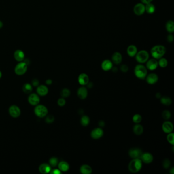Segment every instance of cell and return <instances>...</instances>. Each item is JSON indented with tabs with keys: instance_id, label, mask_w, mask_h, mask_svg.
<instances>
[{
	"instance_id": "cell-1",
	"label": "cell",
	"mask_w": 174,
	"mask_h": 174,
	"mask_svg": "<svg viewBox=\"0 0 174 174\" xmlns=\"http://www.w3.org/2000/svg\"><path fill=\"white\" fill-rule=\"evenodd\" d=\"M166 53V48L162 45H156L151 50L152 57L155 59L162 58Z\"/></svg>"
},
{
	"instance_id": "cell-2",
	"label": "cell",
	"mask_w": 174,
	"mask_h": 174,
	"mask_svg": "<svg viewBox=\"0 0 174 174\" xmlns=\"http://www.w3.org/2000/svg\"><path fill=\"white\" fill-rule=\"evenodd\" d=\"M143 162L140 158L133 159L128 165V170L132 173H136L141 171Z\"/></svg>"
},
{
	"instance_id": "cell-3",
	"label": "cell",
	"mask_w": 174,
	"mask_h": 174,
	"mask_svg": "<svg viewBox=\"0 0 174 174\" xmlns=\"http://www.w3.org/2000/svg\"><path fill=\"white\" fill-rule=\"evenodd\" d=\"M134 75L137 78L145 79L147 76V67L143 65H138L134 68Z\"/></svg>"
},
{
	"instance_id": "cell-4",
	"label": "cell",
	"mask_w": 174,
	"mask_h": 174,
	"mask_svg": "<svg viewBox=\"0 0 174 174\" xmlns=\"http://www.w3.org/2000/svg\"><path fill=\"white\" fill-rule=\"evenodd\" d=\"M136 60L139 63H146L149 58V54L147 51L141 50L137 52L135 55Z\"/></svg>"
},
{
	"instance_id": "cell-5",
	"label": "cell",
	"mask_w": 174,
	"mask_h": 174,
	"mask_svg": "<svg viewBox=\"0 0 174 174\" xmlns=\"http://www.w3.org/2000/svg\"><path fill=\"white\" fill-rule=\"evenodd\" d=\"M34 113L39 118H44L48 113L47 107L43 105H37L34 109Z\"/></svg>"
},
{
	"instance_id": "cell-6",
	"label": "cell",
	"mask_w": 174,
	"mask_h": 174,
	"mask_svg": "<svg viewBox=\"0 0 174 174\" xmlns=\"http://www.w3.org/2000/svg\"><path fill=\"white\" fill-rule=\"evenodd\" d=\"M27 70V63L24 62H20L16 65L14 71L16 75L21 76L26 73Z\"/></svg>"
},
{
	"instance_id": "cell-7",
	"label": "cell",
	"mask_w": 174,
	"mask_h": 174,
	"mask_svg": "<svg viewBox=\"0 0 174 174\" xmlns=\"http://www.w3.org/2000/svg\"><path fill=\"white\" fill-rule=\"evenodd\" d=\"M143 152L139 148H131L129 151V155L132 159L140 158Z\"/></svg>"
},
{
	"instance_id": "cell-8",
	"label": "cell",
	"mask_w": 174,
	"mask_h": 174,
	"mask_svg": "<svg viewBox=\"0 0 174 174\" xmlns=\"http://www.w3.org/2000/svg\"><path fill=\"white\" fill-rule=\"evenodd\" d=\"M9 113L12 118H16L20 116L21 111L16 105H12L9 108Z\"/></svg>"
},
{
	"instance_id": "cell-9",
	"label": "cell",
	"mask_w": 174,
	"mask_h": 174,
	"mask_svg": "<svg viewBox=\"0 0 174 174\" xmlns=\"http://www.w3.org/2000/svg\"><path fill=\"white\" fill-rule=\"evenodd\" d=\"M134 14L137 16H141L145 12V5L143 3H137L133 8Z\"/></svg>"
},
{
	"instance_id": "cell-10",
	"label": "cell",
	"mask_w": 174,
	"mask_h": 174,
	"mask_svg": "<svg viewBox=\"0 0 174 174\" xmlns=\"http://www.w3.org/2000/svg\"><path fill=\"white\" fill-rule=\"evenodd\" d=\"M104 131L101 128H97L92 130L90 133V136L92 139H98L103 136Z\"/></svg>"
},
{
	"instance_id": "cell-11",
	"label": "cell",
	"mask_w": 174,
	"mask_h": 174,
	"mask_svg": "<svg viewBox=\"0 0 174 174\" xmlns=\"http://www.w3.org/2000/svg\"><path fill=\"white\" fill-rule=\"evenodd\" d=\"M146 63V67L147 69L150 71L155 70L158 66V61H157V59L154 58L148 60Z\"/></svg>"
},
{
	"instance_id": "cell-12",
	"label": "cell",
	"mask_w": 174,
	"mask_h": 174,
	"mask_svg": "<svg viewBox=\"0 0 174 174\" xmlns=\"http://www.w3.org/2000/svg\"><path fill=\"white\" fill-rule=\"evenodd\" d=\"M28 100L30 104L32 106H36L40 102V98L38 94L33 93L29 96Z\"/></svg>"
},
{
	"instance_id": "cell-13",
	"label": "cell",
	"mask_w": 174,
	"mask_h": 174,
	"mask_svg": "<svg viewBox=\"0 0 174 174\" xmlns=\"http://www.w3.org/2000/svg\"><path fill=\"white\" fill-rule=\"evenodd\" d=\"M145 80L149 84L153 85L156 83L158 81V76L156 74L151 73L145 77Z\"/></svg>"
},
{
	"instance_id": "cell-14",
	"label": "cell",
	"mask_w": 174,
	"mask_h": 174,
	"mask_svg": "<svg viewBox=\"0 0 174 174\" xmlns=\"http://www.w3.org/2000/svg\"><path fill=\"white\" fill-rule=\"evenodd\" d=\"M141 159L142 162L146 164L152 163L154 159L152 154L150 153H143L141 156Z\"/></svg>"
},
{
	"instance_id": "cell-15",
	"label": "cell",
	"mask_w": 174,
	"mask_h": 174,
	"mask_svg": "<svg viewBox=\"0 0 174 174\" xmlns=\"http://www.w3.org/2000/svg\"><path fill=\"white\" fill-rule=\"evenodd\" d=\"M173 125L170 121H165L162 125V129L163 131L167 134L172 132L173 131Z\"/></svg>"
},
{
	"instance_id": "cell-16",
	"label": "cell",
	"mask_w": 174,
	"mask_h": 174,
	"mask_svg": "<svg viewBox=\"0 0 174 174\" xmlns=\"http://www.w3.org/2000/svg\"><path fill=\"white\" fill-rule=\"evenodd\" d=\"M78 82L81 85L85 86L87 85V84L89 83V77L87 74L85 73H82L80 74L78 78Z\"/></svg>"
},
{
	"instance_id": "cell-17",
	"label": "cell",
	"mask_w": 174,
	"mask_h": 174,
	"mask_svg": "<svg viewBox=\"0 0 174 174\" xmlns=\"http://www.w3.org/2000/svg\"><path fill=\"white\" fill-rule=\"evenodd\" d=\"M77 95L79 98L81 100H84L87 98L88 95V90L84 86H82L81 87L79 88L77 91Z\"/></svg>"
},
{
	"instance_id": "cell-18",
	"label": "cell",
	"mask_w": 174,
	"mask_h": 174,
	"mask_svg": "<svg viewBox=\"0 0 174 174\" xmlns=\"http://www.w3.org/2000/svg\"><path fill=\"white\" fill-rule=\"evenodd\" d=\"M101 67L104 71H109L113 67V63L111 61L106 59L101 64Z\"/></svg>"
},
{
	"instance_id": "cell-19",
	"label": "cell",
	"mask_w": 174,
	"mask_h": 174,
	"mask_svg": "<svg viewBox=\"0 0 174 174\" xmlns=\"http://www.w3.org/2000/svg\"><path fill=\"white\" fill-rule=\"evenodd\" d=\"M122 59H123V57L122 54L118 52L114 53L112 56V62L116 65L120 64L122 61Z\"/></svg>"
},
{
	"instance_id": "cell-20",
	"label": "cell",
	"mask_w": 174,
	"mask_h": 174,
	"mask_svg": "<svg viewBox=\"0 0 174 174\" xmlns=\"http://www.w3.org/2000/svg\"><path fill=\"white\" fill-rule=\"evenodd\" d=\"M36 92L39 96H45L48 93L49 89L46 85H39L36 89Z\"/></svg>"
},
{
	"instance_id": "cell-21",
	"label": "cell",
	"mask_w": 174,
	"mask_h": 174,
	"mask_svg": "<svg viewBox=\"0 0 174 174\" xmlns=\"http://www.w3.org/2000/svg\"><path fill=\"white\" fill-rule=\"evenodd\" d=\"M39 171L41 174H48L51 171V167L48 164L43 163L39 166Z\"/></svg>"
},
{
	"instance_id": "cell-22",
	"label": "cell",
	"mask_w": 174,
	"mask_h": 174,
	"mask_svg": "<svg viewBox=\"0 0 174 174\" xmlns=\"http://www.w3.org/2000/svg\"><path fill=\"white\" fill-rule=\"evenodd\" d=\"M127 52L128 55L130 57H133L135 56L136 53H137V48L135 45H130L128 47Z\"/></svg>"
},
{
	"instance_id": "cell-23",
	"label": "cell",
	"mask_w": 174,
	"mask_h": 174,
	"mask_svg": "<svg viewBox=\"0 0 174 174\" xmlns=\"http://www.w3.org/2000/svg\"><path fill=\"white\" fill-rule=\"evenodd\" d=\"M80 172L82 174H90L92 172V169L90 165L83 164L80 168Z\"/></svg>"
},
{
	"instance_id": "cell-24",
	"label": "cell",
	"mask_w": 174,
	"mask_h": 174,
	"mask_svg": "<svg viewBox=\"0 0 174 174\" xmlns=\"http://www.w3.org/2000/svg\"><path fill=\"white\" fill-rule=\"evenodd\" d=\"M58 169L61 172H67L69 169V165L66 161H61L58 164Z\"/></svg>"
},
{
	"instance_id": "cell-25",
	"label": "cell",
	"mask_w": 174,
	"mask_h": 174,
	"mask_svg": "<svg viewBox=\"0 0 174 174\" xmlns=\"http://www.w3.org/2000/svg\"><path fill=\"white\" fill-rule=\"evenodd\" d=\"M133 131L136 135H141L143 132V126L139 124H136L133 127Z\"/></svg>"
},
{
	"instance_id": "cell-26",
	"label": "cell",
	"mask_w": 174,
	"mask_h": 174,
	"mask_svg": "<svg viewBox=\"0 0 174 174\" xmlns=\"http://www.w3.org/2000/svg\"><path fill=\"white\" fill-rule=\"evenodd\" d=\"M14 58L16 59V60L18 61V62L22 61L25 58L24 53L21 50L16 51L14 54Z\"/></svg>"
},
{
	"instance_id": "cell-27",
	"label": "cell",
	"mask_w": 174,
	"mask_h": 174,
	"mask_svg": "<svg viewBox=\"0 0 174 174\" xmlns=\"http://www.w3.org/2000/svg\"><path fill=\"white\" fill-rule=\"evenodd\" d=\"M160 102L163 105L165 106H170L172 104V100L170 97L167 96H164L161 97Z\"/></svg>"
},
{
	"instance_id": "cell-28",
	"label": "cell",
	"mask_w": 174,
	"mask_h": 174,
	"mask_svg": "<svg viewBox=\"0 0 174 174\" xmlns=\"http://www.w3.org/2000/svg\"><path fill=\"white\" fill-rule=\"evenodd\" d=\"M155 11V7L154 4H153L151 3L145 4V11H146L147 14H153Z\"/></svg>"
},
{
	"instance_id": "cell-29",
	"label": "cell",
	"mask_w": 174,
	"mask_h": 174,
	"mask_svg": "<svg viewBox=\"0 0 174 174\" xmlns=\"http://www.w3.org/2000/svg\"><path fill=\"white\" fill-rule=\"evenodd\" d=\"M165 28L167 32L171 33H173L174 31V22L172 20L167 21L165 25Z\"/></svg>"
},
{
	"instance_id": "cell-30",
	"label": "cell",
	"mask_w": 174,
	"mask_h": 174,
	"mask_svg": "<svg viewBox=\"0 0 174 174\" xmlns=\"http://www.w3.org/2000/svg\"><path fill=\"white\" fill-rule=\"evenodd\" d=\"M80 123L83 127H86L90 123V118L87 116H83L80 120Z\"/></svg>"
},
{
	"instance_id": "cell-31",
	"label": "cell",
	"mask_w": 174,
	"mask_h": 174,
	"mask_svg": "<svg viewBox=\"0 0 174 174\" xmlns=\"http://www.w3.org/2000/svg\"><path fill=\"white\" fill-rule=\"evenodd\" d=\"M33 90L32 86L31 84L29 83H26L24 85H23L22 87V90L26 94H30L31 92Z\"/></svg>"
},
{
	"instance_id": "cell-32",
	"label": "cell",
	"mask_w": 174,
	"mask_h": 174,
	"mask_svg": "<svg viewBox=\"0 0 174 174\" xmlns=\"http://www.w3.org/2000/svg\"><path fill=\"white\" fill-rule=\"evenodd\" d=\"M158 64L160 67L162 68H164L167 67L168 65V62L167 60L164 58H161L159 59V61H158Z\"/></svg>"
},
{
	"instance_id": "cell-33",
	"label": "cell",
	"mask_w": 174,
	"mask_h": 174,
	"mask_svg": "<svg viewBox=\"0 0 174 174\" xmlns=\"http://www.w3.org/2000/svg\"><path fill=\"white\" fill-rule=\"evenodd\" d=\"M60 94L62 98H66L71 95V91L68 88H63Z\"/></svg>"
},
{
	"instance_id": "cell-34",
	"label": "cell",
	"mask_w": 174,
	"mask_h": 174,
	"mask_svg": "<svg viewBox=\"0 0 174 174\" xmlns=\"http://www.w3.org/2000/svg\"><path fill=\"white\" fill-rule=\"evenodd\" d=\"M132 121L135 124H139L142 121V116L139 114H135L132 118Z\"/></svg>"
},
{
	"instance_id": "cell-35",
	"label": "cell",
	"mask_w": 174,
	"mask_h": 174,
	"mask_svg": "<svg viewBox=\"0 0 174 174\" xmlns=\"http://www.w3.org/2000/svg\"><path fill=\"white\" fill-rule=\"evenodd\" d=\"M58 162V159L57 158L53 157L50 159L49 163L50 165H51L52 167H56L57 166Z\"/></svg>"
},
{
	"instance_id": "cell-36",
	"label": "cell",
	"mask_w": 174,
	"mask_h": 174,
	"mask_svg": "<svg viewBox=\"0 0 174 174\" xmlns=\"http://www.w3.org/2000/svg\"><path fill=\"white\" fill-rule=\"evenodd\" d=\"M167 141L169 143H170L171 145H174V133L171 132L170 133H168L167 137Z\"/></svg>"
},
{
	"instance_id": "cell-37",
	"label": "cell",
	"mask_w": 174,
	"mask_h": 174,
	"mask_svg": "<svg viewBox=\"0 0 174 174\" xmlns=\"http://www.w3.org/2000/svg\"><path fill=\"white\" fill-rule=\"evenodd\" d=\"M162 116L163 119L165 120H168L171 118V113L169 110H164L162 113Z\"/></svg>"
},
{
	"instance_id": "cell-38",
	"label": "cell",
	"mask_w": 174,
	"mask_h": 174,
	"mask_svg": "<svg viewBox=\"0 0 174 174\" xmlns=\"http://www.w3.org/2000/svg\"><path fill=\"white\" fill-rule=\"evenodd\" d=\"M171 161H170L169 159H165L163 161V162H162V165L164 169H167L170 167V165H171Z\"/></svg>"
},
{
	"instance_id": "cell-39",
	"label": "cell",
	"mask_w": 174,
	"mask_h": 174,
	"mask_svg": "<svg viewBox=\"0 0 174 174\" xmlns=\"http://www.w3.org/2000/svg\"><path fill=\"white\" fill-rule=\"evenodd\" d=\"M57 103H58V105L60 106V107H63L64 106L65 104H66V101L65 100V98H61L59 99H58V101H57Z\"/></svg>"
},
{
	"instance_id": "cell-40",
	"label": "cell",
	"mask_w": 174,
	"mask_h": 174,
	"mask_svg": "<svg viewBox=\"0 0 174 174\" xmlns=\"http://www.w3.org/2000/svg\"><path fill=\"white\" fill-rule=\"evenodd\" d=\"M54 120H55L54 116H52V115H50L49 116H47V118H46L45 121L47 123H52L53 122Z\"/></svg>"
},
{
	"instance_id": "cell-41",
	"label": "cell",
	"mask_w": 174,
	"mask_h": 174,
	"mask_svg": "<svg viewBox=\"0 0 174 174\" xmlns=\"http://www.w3.org/2000/svg\"><path fill=\"white\" fill-rule=\"evenodd\" d=\"M121 70L123 73H127L129 70V67H128L127 65H122L121 67Z\"/></svg>"
},
{
	"instance_id": "cell-42",
	"label": "cell",
	"mask_w": 174,
	"mask_h": 174,
	"mask_svg": "<svg viewBox=\"0 0 174 174\" xmlns=\"http://www.w3.org/2000/svg\"><path fill=\"white\" fill-rule=\"evenodd\" d=\"M174 40V36L172 34H169L167 36V40L169 43H172Z\"/></svg>"
},
{
	"instance_id": "cell-43",
	"label": "cell",
	"mask_w": 174,
	"mask_h": 174,
	"mask_svg": "<svg viewBox=\"0 0 174 174\" xmlns=\"http://www.w3.org/2000/svg\"><path fill=\"white\" fill-rule=\"evenodd\" d=\"M39 82L37 79H34L32 81V84L34 86H37L39 85Z\"/></svg>"
},
{
	"instance_id": "cell-44",
	"label": "cell",
	"mask_w": 174,
	"mask_h": 174,
	"mask_svg": "<svg viewBox=\"0 0 174 174\" xmlns=\"http://www.w3.org/2000/svg\"><path fill=\"white\" fill-rule=\"evenodd\" d=\"M51 173H52V174H59L61 173V172L59 169L58 170V169H55V170H53V171L51 172Z\"/></svg>"
},
{
	"instance_id": "cell-45",
	"label": "cell",
	"mask_w": 174,
	"mask_h": 174,
	"mask_svg": "<svg viewBox=\"0 0 174 174\" xmlns=\"http://www.w3.org/2000/svg\"><path fill=\"white\" fill-rule=\"evenodd\" d=\"M141 2L143 4H147L148 3L152 2L153 0H141Z\"/></svg>"
},
{
	"instance_id": "cell-46",
	"label": "cell",
	"mask_w": 174,
	"mask_h": 174,
	"mask_svg": "<svg viewBox=\"0 0 174 174\" xmlns=\"http://www.w3.org/2000/svg\"><path fill=\"white\" fill-rule=\"evenodd\" d=\"M105 123L103 121H100L99 122V125L101 127H104L105 126Z\"/></svg>"
},
{
	"instance_id": "cell-47",
	"label": "cell",
	"mask_w": 174,
	"mask_h": 174,
	"mask_svg": "<svg viewBox=\"0 0 174 174\" xmlns=\"http://www.w3.org/2000/svg\"><path fill=\"white\" fill-rule=\"evenodd\" d=\"M46 83L47 85H51L52 83V80L51 79H48L46 81Z\"/></svg>"
},
{
	"instance_id": "cell-48",
	"label": "cell",
	"mask_w": 174,
	"mask_h": 174,
	"mask_svg": "<svg viewBox=\"0 0 174 174\" xmlns=\"http://www.w3.org/2000/svg\"><path fill=\"white\" fill-rule=\"evenodd\" d=\"M161 97H162L161 96V94L160 92H157L156 94V97L157 98L160 99Z\"/></svg>"
},
{
	"instance_id": "cell-49",
	"label": "cell",
	"mask_w": 174,
	"mask_h": 174,
	"mask_svg": "<svg viewBox=\"0 0 174 174\" xmlns=\"http://www.w3.org/2000/svg\"><path fill=\"white\" fill-rule=\"evenodd\" d=\"M170 174H174V167H172L170 171Z\"/></svg>"
},
{
	"instance_id": "cell-50",
	"label": "cell",
	"mask_w": 174,
	"mask_h": 174,
	"mask_svg": "<svg viewBox=\"0 0 174 174\" xmlns=\"http://www.w3.org/2000/svg\"><path fill=\"white\" fill-rule=\"evenodd\" d=\"M3 26V24L2 22H1V21H0V28H1Z\"/></svg>"
},
{
	"instance_id": "cell-51",
	"label": "cell",
	"mask_w": 174,
	"mask_h": 174,
	"mask_svg": "<svg viewBox=\"0 0 174 174\" xmlns=\"http://www.w3.org/2000/svg\"><path fill=\"white\" fill-rule=\"evenodd\" d=\"M2 76V73H1V71H0V79L1 78Z\"/></svg>"
}]
</instances>
